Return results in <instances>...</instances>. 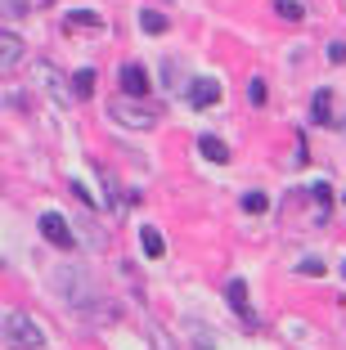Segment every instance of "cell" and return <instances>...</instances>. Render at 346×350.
<instances>
[{
	"label": "cell",
	"instance_id": "cell-7",
	"mask_svg": "<svg viewBox=\"0 0 346 350\" xmlns=\"http://www.w3.org/2000/svg\"><path fill=\"white\" fill-rule=\"evenodd\" d=\"M198 153H203L207 162H230V144L216 139V135H198Z\"/></svg>",
	"mask_w": 346,
	"mask_h": 350
},
{
	"label": "cell",
	"instance_id": "cell-8",
	"mask_svg": "<svg viewBox=\"0 0 346 350\" xmlns=\"http://www.w3.org/2000/svg\"><path fill=\"white\" fill-rule=\"evenodd\" d=\"M310 198H315V225H324L328 211H333V189H328V185H315V189H310Z\"/></svg>",
	"mask_w": 346,
	"mask_h": 350
},
{
	"label": "cell",
	"instance_id": "cell-3",
	"mask_svg": "<svg viewBox=\"0 0 346 350\" xmlns=\"http://www.w3.org/2000/svg\"><path fill=\"white\" fill-rule=\"evenodd\" d=\"M108 117L112 122H126V126H153V108H135V103H126V94L108 103Z\"/></svg>",
	"mask_w": 346,
	"mask_h": 350
},
{
	"label": "cell",
	"instance_id": "cell-11",
	"mask_svg": "<svg viewBox=\"0 0 346 350\" xmlns=\"http://www.w3.org/2000/svg\"><path fill=\"white\" fill-rule=\"evenodd\" d=\"M230 306H234L238 314L252 323V314H247V283H243V278H234V283H230Z\"/></svg>",
	"mask_w": 346,
	"mask_h": 350
},
{
	"label": "cell",
	"instance_id": "cell-17",
	"mask_svg": "<svg viewBox=\"0 0 346 350\" xmlns=\"http://www.w3.org/2000/svg\"><path fill=\"white\" fill-rule=\"evenodd\" d=\"M247 99H252L256 108H261V103H265V81H261V77H256V81L247 85Z\"/></svg>",
	"mask_w": 346,
	"mask_h": 350
},
{
	"label": "cell",
	"instance_id": "cell-21",
	"mask_svg": "<svg viewBox=\"0 0 346 350\" xmlns=\"http://www.w3.org/2000/svg\"><path fill=\"white\" fill-rule=\"evenodd\" d=\"M342 274H346V260H342Z\"/></svg>",
	"mask_w": 346,
	"mask_h": 350
},
{
	"label": "cell",
	"instance_id": "cell-1",
	"mask_svg": "<svg viewBox=\"0 0 346 350\" xmlns=\"http://www.w3.org/2000/svg\"><path fill=\"white\" fill-rule=\"evenodd\" d=\"M5 346L10 350H36L41 346V328L27 314H18V310H5Z\"/></svg>",
	"mask_w": 346,
	"mask_h": 350
},
{
	"label": "cell",
	"instance_id": "cell-5",
	"mask_svg": "<svg viewBox=\"0 0 346 350\" xmlns=\"http://www.w3.org/2000/svg\"><path fill=\"white\" fill-rule=\"evenodd\" d=\"M310 122H319V126L333 122V90H328V85H319L315 99H310Z\"/></svg>",
	"mask_w": 346,
	"mask_h": 350
},
{
	"label": "cell",
	"instance_id": "cell-18",
	"mask_svg": "<svg viewBox=\"0 0 346 350\" xmlns=\"http://www.w3.org/2000/svg\"><path fill=\"white\" fill-rule=\"evenodd\" d=\"M72 193L82 198V202H86V206H95V193H90V189H86V185H82V180H72Z\"/></svg>",
	"mask_w": 346,
	"mask_h": 350
},
{
	"label": "cell",
	"instance_id": "cell-20",
	"mask_svg": "<svg viewBox=\"0 0 346 350\" xmlns=\"http://www.w3.org/2000/svg\"><path fill=\"white\" fill-rule=\"evenodd\" d=\"M301 269H306L310 278H319V274H324V260H315V256H310V260H301Z\"/></svg>",
	"mask_w": 346,
	"mask_h": 350
},
{
	"label": "cell",
	"instance_id": "cell-2",
	"mask_svg": "<svg viewBox=\"0 0 346 350\" xmlns=\"http://www.w3.org/2000/svg\"><path fill=\"white\" fill-rule=\"evenodd\" d=\"M117 81H122V94H126V99H144V94H149V72H144L140 63H122Z\"/></svg>",
	"mask_w": 346,
	"mask_h": 350
},
{
	"label": "cell",
	"instance_id": "cell-14",
	"mask_svg": "<svg viewBox=\"0 0 346 350\" xmlns=\"http://www.w3.org/2000/svg\"><path fill=\"white\" fill-rule=\"evenodd\" d=\"M72 90H77V94H90L95 90V68H82V72L72 77Z\"/></svg>",
	"mask_w": 346,
	"mask_h": 350
},
{
	"label": "cell",
	"instance_id": "cell-15",
	"mask_svg": "<svg viewBox=\"0 0 346 350\" xmlns=\"http://www.w3.org/2000/svg\"><path fill=\"white\" fill-rule=\"evenodd\" d=\"M265 206H270V198H265V193H243V211H247V216H261Z\"/></svg>",
	"mask_w": 346,
	"mask_h": 350
},
{
	"label": "cell",
	"instance_id": "cell-10",
	"mask_svg": "<svg viewBox=\"0 0 346 350\" xmlns=\"http://www.w3.org/2000/svg\"><path fill=\"white\" fill-rule=\"evenodd\" d=\"M140 243H144V256H153V260H158V256H162V252H166L162 234H158V229H149V225L140 229Z\"/></svg>",
	"mask_w": 346,
	"mask_h": 350
},
{
	"label": "cell",
	"instance_id": "cell-6",
	"mask_svg": "<svg viewBox=\"0 0 346 350\" xmlns=\"http://www.w3.org/2000/svg\"><path fill=\"white\" fill-rule=\"evenodd\" d=\"M216 99H221V85H216L212 77H203V81H194V90H189V103H194V108H212Z\"/></svg>",
	"mask_w": 346,
	"mask_h": 350
},
{
	"label": "cell",
	"instance_id": "cell-12",
	"mask_svg": "<svg viewBox=\"0 0 346 350\" xmlns=\"http://www.w3.org/2000/svg\"><path fill=\"white\" fill-rule=\"evenodd\" d=\"M68 27H95V31H99L103 18H99L95 10H72V14H68Z\"/></svg>",
	"mask_w": 346,
	"mask_h": 350
},
{
	"label": "cell",
	"instance_id": "cell-19",
	"mask_svg": "<svg viewBox=\"0 0 346 350\" xmlns=\"http://www.w3.org/2000/svg\"><path fill=\"white\" fill-rule=\"evenodd\" d=\"M328 63H346V45H342V41L328 45Z\"/></svg>",
	"mask_w": 346,
	"mask_h": 350
},
{
	"label": "cell",
	"instance_id": "cell-4",
	"mask_svg": "<svg viewBox=\"0 0 346 350\" xmlns=\"http://www.w3.org/2000/svg\"><path fill=\"white\" fill-rule=\"evenodd\" d=\"M41 234L50 238L54 247H63V252L72 247V229H68V220H63L59 211H45V216H41Z\"/></svg>",
	"mask_w": 346,
	"mask_h": 350
},
{
	"label": "cell",
	"instance_id": "cell-9",
	"mask_svg": "<svg viewBox=\"0 0 346 350\" xmlns=\"http://www.w3.org/2000/svg\"><path fill=\"white\" fill-rule=\"evenodd\" d=\"M140 27L149 31V36H162V31L171 27V18H166L162 10H144V14H140Z\"/></svg>",
	"mask_w": 346,
	"mask_h": 350
},
{
	"label": "cell",
	"instance_id": "cell-16",
	"mask_svg": "<svg viewBox=\"0 0 346 350\" xmlns=\"http://www.w3.org/2000/svg\"><path fill=\"white\" fill-rule=\"evenodd\" d=\"M275 14L288 18V23H297V18H301V5H297V0H275Z\"/></svg>",
	"mask_w": 346,
	"mask_h": 350
},
{
	"label": "cell",
	"instance_id": "cell-13",
	"mask_svg": "<svg viewBox=\"0 0 346 350\" xmlns=\"http://www.w3.org/2000/svg\"><path fill=\"white\" fill-rule=\"evenodd\" d=\"M23 59V41H14V36H5V72H14V63Z\"/></svg>",
	"mask_w": 346,
	"mask_h": 350
}]
</instances>
